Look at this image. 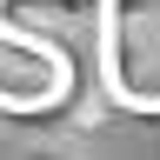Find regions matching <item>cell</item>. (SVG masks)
I'll list each match as a JSON object with an SVG mask.
<instances>
[{
  "instance_id": "cell-1",
  "label": "cell",
  "mask_w": 160,
  "mask_h": 160,
  "mask_svg": "<svg viewBox=\"0 0 160 160\" xmlns=\"http://www.w3.org/2000/svg\"><path fill=\"white\" fill-rule=\"evenodd\" d=\"M100 80L113 107L160 113V0H100Z\"/></svg>"
},
{
  "instance_id": "cell-2",
  "label": "cell",
  "mask_w": 160,
  "mask_h": 160,
  "mask_svg": "<svg viewBox=\"0 0 160 160\" xmlns=\"http://www.w3.org/2000/svg\"><path fill=\"white\" fill-rule=\"evenodd\" d=\"M73 87V67L53 33H0V113L53 107Z\"/></svg>"
},
{
  "instance_id": "cell-3",
  "label": "cell",
  "mask_w": 160,
  "mask_h": 160,
  "mask_svg": "<svg viewBox=\"0 0 160 160\" xmlns=\"http://www.w3.org/2000/svg\"><path fill=\"white\" fill-rule=\"evenodd\" d=\"M20 160H80L73 140H33V147H20Z\"/></svg>"
}]
</instances>
